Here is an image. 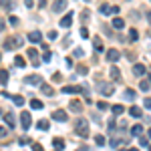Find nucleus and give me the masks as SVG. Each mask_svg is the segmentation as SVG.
Returning <instances> with one entry per match:
<instances>
[{"mask_svg":"<svg viewBox=\"0 0 151 151\" xmlns=\"http://www.w3.org/2000/svg\"><path fill=\"white\" fill-rule=\"evenodd\" d=\"M75 133L79 135V137H89V123H87V119H77L75 121Z\"/></svg>","mask_w":151,"mask_h":151,"instance_id":"1","label":"nucleus"},{"mask_svg":"<svg viewBox=\"0 0 151 151\" xmlns=\"http://www.w3.org/2000/svg\"><path fill=\"white\" fill-rule=\"evenodd\" d=\"M22 47V38L20 36H8L6 40H4V48L6 50H14V48Z\"/></svg>","mask_w":151,"mask_h":151,"instance_id":"2","label":"nucleus"},{"mask_svg":"<svg viewBox=\"0 0 151 151\" xmlns=\"http://www.w3.org/2000/svg\"><path fill=\"white\" fill-rule=\"evenodd\" d=\"M30 123H32V117H30V113L22 111V113H20V125H22L24 131H26V129H30Z\"/></svg>","mask_w":151,"mask_h":151,"instance_id":"3","label":"nucleus"},{"mask_svg":"<svg viewBox=\"0 0 151 151\" xmlns=\"http://www.w3.org/2000/svg\"><path fill=\"white\" fill-rule=\"evenodd\" d=\"M24 81H26V85H42V77L40 75H26Z\"/></svg>","mask_w":151,"mask_h":151,"instance_id":"4","label":"nucleus"},{"mask_svg":"<svg viewBox=\"0 0 151 151\" xmlns=\"http://www.w3.org/2000/svg\"><path fill=\"white\" fill-rule=\"evenodd\" d=\"M28 57H30V63H32V67H40V60H38V52H36L35 48H28V52H26Z\"/></svg>","mask_w":151,"mask_h":151,"instance_id":"5","label":"nucleus"},{"mask_svg":"<svg viewBox=\"0 0 151 151\" xmlns=\"http://www.w3.org/2000/svg\"><path fill=\"white\" fill-rule=\"evenodd\" d=\"M70 24H73V12H69V14H65V16L60 18V28H69Z\"/></svg>","mask_w":151,"mask_h":151,"instance_id":"6","label":"nucleus"},{"mask_svg":"<svg viewBox=\"0 0 151 151\" xmlns=\"http://www.w3.org/2000/svg\"><path fill=\"white\" fill-rule=\"evenodd\" d=\"M99 91H101V95L103 97H111L113 95V85H99Z\"/></svg>","mask_w":151,"mask_h":151,"instance_id":"7","label":"nucleus"},{"mask_svg":"<svg viewBox=\"0 0 151 151\" xmlns=\"http://www.w3.org/2000/svg\"><path fill=\"white\" fill-rule=\"evenodd\" d=\"M52 119H55V121H60V123H65V121H67V113H65L63 109H57V111L52 113Z\"/></svg>","mask_w":151,"mask_h":151,"instance_id":"8","label":"nucleus"},{"mask_svg":"<svg viewBox=\"0 0 151 151\" xmlns=\"http://www.w3.org/2000/svg\"><path fill=\"white\" fill-rule=\"evenodd\" d=\"M119 50H115V48H109L107 50V60H111V63H115V60H119Z\"/></svg>","mask_w":151,"mask_h":151,"instance_id":"9","label":"nucleus"},{"mask_svg":"<svg viewBox=\"0 0 151 151\" xmlns=\"http://www.w3.org/2000/svg\"><path fill=\"white\" fill-rule=\"evenodd\" d=\"M4 121H6V125H8V127H16V117H14V113H6V115H4Z\"/></svg>","mask_w":151,"mask_h":151,"instance_id":"10","label":"nucleus"},{"mask_svg":"<svg viewBox=\"0 0 151 151\" xmlns=\"http://www.w3.org/2000/svg\"><path fill=\"white\" fill-rule=\"evenodd\" d=\"M67 8V0H55V4H52V10L55 12H60Z\"/></svg>","mask_w":151,"mask_h":151,"instance_id":"11","label":"nucleus"},{"mask_svg":"<svg viewBox=\"0 0 151 151\" xmlns=\"http://www.w3.org/2000/svg\"><path fill=\"white\" fill-rule=\"evenodd\" d=\"M28 40H30V42H40V40H42V35H40L38 30H32V32H28Z\"/></svg>","mask_w":151,"mask_h":151,"instance_id":"12","label":"nucleus"},{"mask_svg":"<svg viewBox=\"0 0 151 151\" xmlns=\"http://www.w3.org/2000/svg\"><path fill=\"white\" fill-rule=\"evenodd\" d=\"M109 75L113 77V81H115V83H119V81H121V70L117 69V67H111V70H109Z\"/></svg>","mask_w":151,"mask_h":151,"instance_id":"13","label":"nucleus"},{"mask_svg":"<svg viewBox=\"0 0 151 151\" xmlns=\"http://www.w3.org/2000/svg\"><path fill=\"white\" fill-rule=\"evenodd\" d=\"M83 89L81 87H70V85H67V87H63V93H67V95H73V93H81Z\"/></svg>","mask_w":151,"mask_h":151,"instance_id":"14","label":"nucleus"},{"mask_svg":"<svg viewBox=\"0 0 151 151\" xmlns=\"http://www.w3.org/2000/svg\"><path fill=\"white\" fill-rule=\"evenodd\" d=\"M40 91H42V93L47 95V97H52V95H55L52 87H50V85H47V83H42V85H40Z\"/></svg>","mask_w":151,"mask_h":151,"instance_id":"15","label":"nucleus"},{"mask_svg":"<svg viewBox=\"0 0 151 151\" xmlns=\"http://www.w3.org/2000/svg\"><path fill=\"white\" fill-rule=\"evenodd\" d=\"M133 75L135 77H143L145 75V67L143 65H133Z\"/></svg>","mask_w":151,"mask_h":151,"instance_id":"16","label":"nucleus"},{"mask_svg":"<svg viewBox=\"0 0 151 151\" xmlns=\"http://www.w3.org/2000/svg\"><path fill=\"white\" fill-rule=\"evenodd\" d=\"M30 109L40 111V109H45V105H42V101H38V99H30Z\"/></svg>","mask_w":151,"mask_h":151,"instance_id":"17","label":"nucleus"},{"mask_svg":"<svg viewBox=\"0 0 151 151\" xmlns=\"http://www.w3.org/2000/svg\"><path fill=\"white\" fill-rule=\"evenodd\" d=\"M113 26H115L117 30H123V28H125V22H123V18H119V16H117V18H113Z\"/></svg>","mask_w":151,"mask_h":151,"instance_id":"18","label":"nucleus"},{"mask_svg":"<svg viewBox=\"0 0 151 151\" xmlns=\"http://www.w3.org/2000/svg\"><path fill=\"white\" fill-rule=\"evenodd\" d=\"M36 127L40 129V131H48V127H50V125H48V121H47V119H40V121L36 123Z\"/></svg>","mask_w":151,"mask_h":151,"instance_id":"19","label":"nucleus"},{"mask_svg":"<svg viewBox=\"0 0 151 151\" xmlns=\"http://www.w3.org/2000/svg\"><path fill=\"white\" fill-rule=\"evenodd\" d=\"M141 133H143V127H141V125H133V127H131V135L141 137Z\"/></svg>","mask_w":151,"mask_h":151,"instance_id":"20","label":"nucleus"},{"mask_svg":"<svg viewBox=\"0 0 151 151\" xmlns=\"http://www.w3.org/2000/svg\"><path fill=\"white\" fill-rule=\"evenodd\" d=\"M93 47H95V50H99V52L103 50V42H101L99 36H95V38H93Z\"/></svg>","mask_w":151,"mask_h":151,"instance_id":"21","label":"nucleus"},{"mask_svg":"<svg viewBox=\"0 0 151 151\" xmlns=\"http://www.w3.org/2000/svg\"><path fill=\"white\" fill-rule=\"evenodd\" d=\"M12 103L16 105V107H22V105H24V97H20V95H14V97H12Z\"/></svg>","mask_w":151,"mask_h":151,"instance_id":"22","label":"nucleus"},{"mask_svg":"<svg viewBox=\"0 0 151 151\" xmlns=\"http://www.w3.org/2000/svg\"><path fill=\"white\" fill-rule=\"evenodd\" d=\"M129 115L135 117V119H139V117H141V109H139V107H131V109H129Z\"/></svg>","mask_w":151,"mask_h":151,"instance_id":"23","label":"nucleus"},{"mask_svg":"<svg viewBox=\"0 0 151 151\" xmlns=\"http://www.w3.org/2000/svg\"><path fill=\"white\" fill-rule=\"evenodd\" d=\"M52 145H55V149H58V151H60V149H65V141H63V139H58V137H57V139H52Z\"/></svg>","mask_w":151,"mask_h":151,"instance_id":"24","label":"nucleus"},{"mask_svg":"<svg viewBox=\"0 0 151 151\" xmlns=\"http://www.w3.org/2000/svg\"><path fill=\"white\" fill-rule=\"evenodd\" d=\"M70 111H75V113H81V103L79 101H70Z\"/></svg>","mask_w":151,"mask_h":151,"instance_id":"25","label":"nucleus"},{"mask_svg":"<svg viewBox=\"0 0 151 151\" xmlns=\"http://www.w3.org/2000/svg\"><path fill=\"white\" fill-rule=\"evenodd\" d=\"M125 99L127 101H135V91L133 89H125Z\"/></svg>","mask_w":151,"mask_h":151,"instance_id":"26","label":"nucleus"},{"mask_svg":"<svg viewBox=\"0 0 151 151\" xmlns=\"http://www.w3.org/2000/svg\"><path fill=\"white\" fill-rule=\"evenodd\" d=\"M111 111H113V115H121L125 109H123V105H113V107H111Z\"/></svg>","mask_w":151,"mask_h":151,"instance_id":"27","label":"nucleus"},{"mask_svg":"<svg viewBox=\"0 0 151 151\" xmlns=\"http://www.w3.org/2000/svg\"><path fill=\"white\" fill-rule=\"evenodd\" d=\"M0 83H2V85L8 83V70H0Z\"/></svg>","mask_w":151,"mask_h":151,"instance_id":"28","label":"nucleus"},{"mask_svg":"<svg viewBox=\"0 0 151 151\" xmlns=\"http://www.w3.org/2000/svg\"><path fill=\"white\" fill-rule=\"evenodd\" d=\"M137 38H139L137 28H131V30H129V40H137Z\"/></svg>","mask_w":151,"mask_h":151,"instance_id":"29","label":"nucleus"},{"mask_svg":"<svg viewBox=\"0 0 151 151\" xmlns=\"http://www.w3.org/2000/svg\"><path fill=\"white\" fill-rule=\"evenodd\" d=\"M149 87H151L149 81H141L139 83V89H141V91H149Z\"/></svg>","mask_w":151,"mask_h":151,"instance_id":"30","label":"nucleus"},{"mask_svg":"<svg viewBox=\"0 0 151 151\" xmlns=\"http://www.w3.org/2000/svg\"><path fill=\"white\" fill-rule=\"evenodd\" d=\"M14 65H16V67H24V65H26V60H24L22 57H16V58H14Z\"/></svg>","mask_w":151,"mask_h":151,"instance_id":"31","label":"nucleus"},{"mask_svg":"<svg viewBox=\"0 0 151 151\" xmlns=\"http://www.w3.org/2000/svg\"><path fill=\"white\" fill-rule=\"evenodd\" d=\"M101 14H111V6H107V4H101Z\"/></svg>","mask_w":151,"mask_h":151,"instance_id":"32","label":"nucleus"},{"mask_svg":"<svg viewBox=\"0 0 151 151\" xmlns=\"http://www.w3.org/2000/svg\"><path fill=\"white\" fill-rule=\"evenodd\" d=\"M52 81H55V83H60V81H63V75H60L58 70H57V73H52Z\"/></svg>","mask_w":151,"mask_h":151,"instance_id":"33","label":"nucleus"},{"mask_svg":"<svg viewBox=\"0 0 151 151\" xmlns=\"http://www.w3.org/2000/svg\"><path fill=\"white\" fill-rule=\"evenodd\" d=\"M95 143L97 145H105V137L103 135H95Z\"/></svg>","mask_w":151,"mask_h":151,"instance_id":"34","label":"nucleus"},{"mask_svg":"<svg viewBox=\"0 0 151 151\" xmlns=\"http://www.w3.org/2000/svg\"><path fill=\"white\" fill-rule=\"evenodd\" d=\"M97 107H99V109H101V111H107V109H109V107H107V103H105V101H99V103H97Z\"/></svg>","mask_w":151,"mask_h":151,"instance_id":"35","label":"nucleus"},{"mask_svg":"<svg viewBox=\"0 0 151 151\" xmlns=\"http://www.w3.org/2000/svg\"><path fill=\"white\" fill-rule=\"evenodd\" d=\"M0 2H2V4H4V6H6L8 10H10L12 6H14V4H12V0H0Z\"/></svg>","mask_w":151,"mask_h":151,"instance_id":"36","label":"nucleus"},{"mask_svg":"<svg viewBox=\"0 0 151 151\" xmlns=\"http://www.w3.org/2000/svg\"><path fill=\"white\" fill-rule=\"evenodd\" d=\"M28 143H30V139H26V137H20L18 139V145H28Z\"/></svg>","mask_w":151,"mask_h":151,"instance_id":"37","label":"nucleus"},{"mask_svg":"<svg viewBox=\"0 0 151 151\" xmlns=\"http://www.w3.org/2000/svg\"><path fill=\"white\" fill-rule=\"evenodd\" d=\"M115 129H117V123L111 119V121H109V131H115Z\"/></svg>","mask_w":151,"mask_h":151,"instance_id":"38","label":"nucleus"},{"mask_svg":"<svg viewBox=\"0 0 151 151\" xmlns=\"http://www.w3.org/2000/svg\"><path fill=\"white\" fill-rule=\"evenodd\" d=\"M81 36H83V38H89V30H87L85 26H83V28H81Z\"/></svg>","mask_w":151,"mask_h":151,"instance_id":"39","label":"nucleus"},{"mask_svg":"<svg viewBox=\"0 0 151 151\" xmlns=\"http://www.w3.org/2000/svg\"><path fill=\"white\" fill-rule=\"evenodd\" d=\"M139 145H141V147H145V145H149V141L145 139V137H139Z\"/></svg>","mask_w":151,"mask_h":151,"instance_id":"40","label":"nucleus"},{"mask_svg":"<svg viewBox=\"0 0 151 151\" xmlns=\"http://www.w3.org/2000/svg\"><path fill=\"white\" fill-rule=\"evenodd\" d=\"M32 151H45V147L38 145V143H35V145H32Z\"/></svg>","mask_w":151,"mask_h":151,"instance_id":"41","label":"nucleus"},{"mask_svg":"<svg viewBox=\"0 0 151 151\" xmlns=\"http://www.w3.org/2000/svg\"><path fill=\"white\" fill-rule=\"evenodd\" d=\"M24 4H26V8H32V6H35V2H32V0H24Z\"/></svg>","mask_w":151,"mask_h":151,"instance_id":"42","label":"nucleus"},{"mask_svg":"<svg viewBox=\"0 0 151 151\" xmlns=\"http://www.w3.org/2000/svg\"><path fill=\"white\" fill-rule=\"evenodd\" d=\"M119 143H121L119 139H111V147H119Z\"/></svg>","mask_w":151,"mask_h":151,"instance_id":"43","label":"nucleus"},{"mask_svg":"<svg viewBox=\"0 0 151 151\" xmlns=\"http://www.w3.org/2000/svg\"><path fill=\"white\" fill-rule=\"evenodd\" d=\"M48 38H50V40H55V38H57V32H55V30H50V32H48Z\"/></svg>","mask_w":151,"mask_h":151,"instance_id":"44","label":"nucleus"},{"mask_svg":"<svg viewBox=\"0 0 151 151\" xmlns=\"http://www.w3.org/2000/svg\"><path fill=\"white\" fill-rule=\"evenodd\" d=\"M143 105H145L147 109H151V99H145V101H143Z\"/></svg>","mask_w":151,"mask_h":151,"instance_id":"45","label":"nucleus"},{"mask_svg":"<svg viewBox=\"0 0 151 151\" xmlns=\"http://www.w3.org/2000/svg\"><path fill=\"white\" fill-rule=\"evenodd\" d=\"M2 137H6V129L4 127H0V139H2Z\"/></svg>","mask_w":151,"mask_h":151,"instance_id":"46","label":"nucleus"},{"mask_svg":"<svg viewBox=\"0 0 151 151\" xmlns=\"http://www.w3.org/2000/svg\"><path fill=\"white\" fill-rule=\"evenodd\" d=\"M4 28H6V22H4V20H2V18H0V32H2V30H4Z\"/></svg>","mask_w":151,"mask_h":151,"instance_id":"47","label":"nucleus"},{"mask_svg":"<svg viewBox=\"0 0 151 151\" xmlns=\"http://www.w3.org/2000/svg\"><path fill=\"white\" fill-rule=\"evenodd\" d=\"M75 57H83V48H77L75 50Z\"/></svg>","mask_w":151,"mask_h":151,"instance_id":"48","label":"nucleus"},{"mask_svg":"<svg viewBox=\"0 0 151 151\" xmlns=\"http://www.w3.org/2000/svg\"><path fill=\"white\" fill-rule=\"evenodd\" d=\"M42 58H45V63H48V60H50V52H45V57H42Z\"/></svg>","mask_w":151,"mask_h":151,"instance_id":"49","label":"nucleus"},{"mask_svg":"<svg viewBox=\"0 0 151 151\" xmlns=\"http://www.w3.org/2000/svg\"><path fill=\"white\" fill-rule=\"evenodd\" d=\"M77 70H79L81 75H87V69H85V67H79V69H77Z\"/></svg>","mask_w":151,"mask_h":151,"instance_id":"50","label":"nucleus"},{"mask_svg":"<svg viewBox=\"0 0 151 151\" xmlns=\"http://www.w3.org/2000/svg\"><path fill=\"white\" fill-rule=\"evenodd\" d=\"M147 20H149V22H151V12H147Z\"/></svg>","mask_w":151,"mask_h":151,"instance_id":"51","label":"nucleus"},{"mask_svg":"<svg viewBox=\"0 0 151 151\" xmlns=\"http://www.w3.org/2000/svg\"><path fill=\"white\" fill-rule=\"evenodd\" d=\"M127 151H139V149H137V147H131V149H127Z\"/></svg>","mask_w":151,"mask_h":151,"instance_id":"52","label":"nucleus"},{"mask_svg":"<svg viewBox=\"0 0 151 151\" xmlns=\"http://www.w3.org/2000/svg\"><path fill=\"white\" fill-rule=\"evenodd\" d=\"M149 137H151V129H149Z\"/></svg>","mask_w":151,"mask_h":151,"instance_id":"53","label":"nucleus"},{"mask_svg":"<svg viewBox=\"0 0 151 151\" xmlns=\"http://www.w3.org/2000/svg\"><path fill=\"white\" fill-rule=\"evenodd\" d=\"M149 83H151V75H149Z\"/></svg>","mask_w":151,"mask_h":151,"instance_id":"54","label":"nucleus"},{"mask_svg":"<svg viewBox=\"0 0 151 151\" xmlns=\"http://www.w3.org/2000/svg\"><path fill=\"white\" fill-rule=\"evenodd\" d=\"M85 2H91V0H85Z\"/></svg>","mask_w":151,"mask_h":151,"instance_id":"55","label":"nucleus"},{"mask_svg":"<svg viewBox=\"0 0 151 151\" xmlns=\"http://www.w3.org/2000/svg\"><path fill=\"white\" fill-rule=\"evenodd\" d=\"M149 151H151V145H149Z\"/></svg>","mask_w":151,"mask_h":151,"instance_id":"56","label":"nucleus"}]
</instances>
